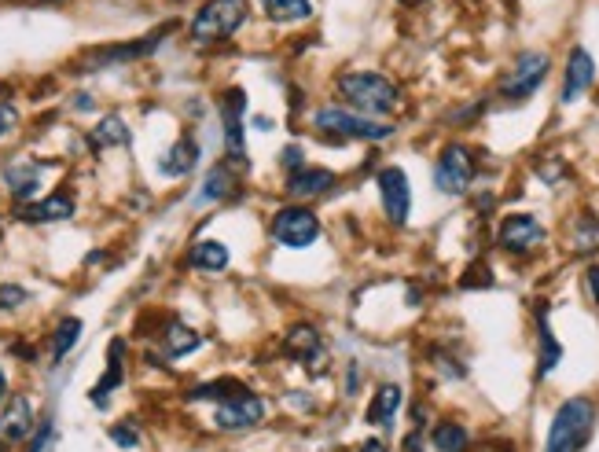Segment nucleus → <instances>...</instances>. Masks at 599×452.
<instances>
[{"label":"nucleus","mask_w":599,"mask_h":452,"mask_svg":"<svg viewBox=\"0 0 599 452\" xmlns=\"http://www.w3.org/2000/svg\"><path fill=\"white\" fill-rule=\"evenodd\" d=\"M78 339H81V320L67 317L56 328V335H52V357H56V361H63V357H67V353L78 346Z\"/></svg>","instance_id":"c85d7f7f"},{"label":"nucleus","mask_w":599,"mask_h":452,"mask_svg":"<svg viewBox=\"0 0 599 452\" xmlns=\"http://www.w3.org/2000/svg\"><path fill=\"white\" fill-rule=\"evenodd\" d=\"M537 328H541V364H537V372L548 375L555 364L563 361V346L555 342L552 328H548V317H544V309H537Z\"/></svg>","instance_id":"a878e982"},{"label":"nucleus","mask_w":599,"mask_h":452,"mask_svg":"<svg viewBox=\"0 0 599 452\" xmlns=\"http://www.w3.org/2000/svg\"><path fill=\"white\" fill-rule=\"evenodd\" d=\"M195 162H199V140H192V136H181L177 144L162 155V166L159 170L166 173V177H188V173L195 170Z\"/></svg>","instance_id":"f3484780"},{"label":"nucleus","mask_w":599,"mask_h":452,"mask_svg":"<svg viewBox=\"0 0 599 452\" xmlns=\"http://www.w3.org/2000/svg\"><path fill=\"white\" fill-rule=\"evenodd\" d=\"M401 452H423V434H419V430H412V434L401 441Z\"/></svg>","instance_id":"f704fd0d"},{"label":"nucleus","mask_w":599,"mask_h":452,"mask_svg":"<svg viewBox=\"0 0 599 452\" xmlns=\"http://www.w3.org/2000/svg\"><path fill=\"white\" fill-rule=\"evenodd\" d=\"M280 162H283V166H287V170H302V147H298V144H291V147H287V151H283V155H280Z\"/></svg>","instance_id":"72a5a7b5"},{"label":"nucleus","mask_w":599,"mask_h":452,"mask_svg":"<svg viewBox=\"0 0 599 452\" xmlns=\"http://www.w3.org/2000/svg\"><path fill=\"white\" fill-rule=\"evenodd\" d=\"M89 144L96 147V151H103V147H122V144H129V129H125V122L118 118V114H107V118L92 129Z\"/></svg>","instance_id":"5701e85b"},{"label":"nucleus","mask_w":599,"mask_h":452,"mask_svg":"<svg viewBox=\"0 0 599 452\" xmlns=\"http://www.w3.org/2000/svg\"><path fill=\"white\" fill-rule=\"evenodd\" d=\"M19 217H23L26 225H52V221H67V217H74V199H70L67 192H56V195H48V199H41V203H34V206H23Z\"/></svg>","instance_id":"dca6fc26"},{"label":"nucleus","mask_w":599,"mask_h":452,"mask_svg":"<svg viewBox=\"0 0 599 452\" xmlns=\"http://www.w3.org/2000/svg\"><path fill=\"white\" fill-rule=\"evenodd\" d=\"M475 181V159L464 144H449L438 155V166H434V184L438 192L445 195H464Z\"/></svg>","instance_id":"0eeeda50"},{"label":"nucleus","mask_w":599,"mask_h":452,"mask_svg":"<svg viewBox=\"0 0 599 452\" xmlns=\"http://www.w3.org/2000/svg\"><path fill=\"white\" fill-rule=\"evenodd\" d=\"M283 353L291 361H302L309 372H324L328 368V346H324V335H320L313 324H294L287 335H283Z\"/></svg>","instance_id":"9d476101"},{"label":"nucleus","mask_w":599,"mask_h":452,"mask_svg":"<svg viewBox=\"0 0 599 452\" xmlns=\"http://www.w3.org/2000/svg\"><path fill=\"white\" fill-rule=\"evenodd\" d=\"M335 85H339L342 100L350 103L353 111H361L364 118L390 114L401 107V92H397L394 81L383 78V74H372V70H350V74H342Z\"/></svg>","instance_id":"f03ea898"},{"label":"nucleus","mask_w":599,"mask_h":452,"mask_svg":"<svg viewBox=\"0 0 599 452\" xmlns=\"http://www.w3.org/2000/svg\"><path fill=\"white\" fill-rule=\"evenodd\" d=\"M592 430H596V405L588 397H566L563 405L555 408L544 452H581L592 438Z\"/></svg>","instance_id":"f257e3e1"},{"label":"nucleus","mask_w":599,"mask_h":452,"mask_svg":"<svg viewBox=\"0 0 599 452\" xmlns=\"http://www.w3.org/2000/svg\"><path fill=\"white\" fill-rule=\"evenodd\" d=\"M588 291H592V298H596V306H599V265L588 269Z\"/></svg>","instance_id":"c9c22d12"},{"label":"nucleus","mask_w":599,"mask_h":452,"mask_svg":"<svg viewBox=\"0 0 599 452\" xmlns=\"http://www.w3.org/2000/svg\"><path fill=\"white\" fill-rule=\"evenodd\" d=\"M236 192V177H232V166H217L210 170V177L203 181V195H199V203H214V199H228V195Z\"/></svg>","instance_id":"393cba45"},{"label":"nucleus","mask_w":599,"mask_h":452,"mask_svg":"<svg viewBox=\"0 0 599 452\" xmlns=\"http://www.w3.org/2000/svg\"><path fill=\"white\" fill-rule=\"evenodd\" d=\"M111 441L114 445H122V449H133V445H140V430L133 427V423H118V427H111Z\"/></svg>","instance_id":"7c9ffc66"},{"label":"nucleus","mask_w":599,"mask_h":452,"mask_svg":"<svg viewBox=\"0 0 599 452\" xmlns=\"http://www.w3.org/2000/svg\"><path fill=\"white\" fill-rule=\"evenodd\" d=\"M4 394H8V379H4V372H0V401H4Z\"/></svg>","instance_id":"4c0bfd02"},{"label":"nucleus","mask_w":599,"mask_h":452,"mask_svg":"<svg viewBox=\"0 0 599 452\" xmlns=\"http://www.w3.org/2000/svg\"><path fill=\"white\" fill-rule=\"evenodd\" d=\"M430 445L438 452H464L467 430L460 427V423H453V419H445V423H438V427L430 430Z\"/></svg>","instance_id":"b1692460"},{"label":"nucleus","mask_w":599,"mask_h":452,"mask_svg":"<svg viewBox=\"0 0 599 452\" xmlns=\"http://www.w3.org/2000/svg\"><path fill=\"white\" fill-rule=\"evenodd\" d=\"M243 111H247V96H243V89H228L225 96H221V125H225L228 166H236V170L247 166V147H243Z\"/></svg>","instance_id":"1a4fd4ad"},{"label":"nucleus","mask_w":599,"mask_h":452,"mask_svg":"<svg viewBox=\"0 0 599 452\" xmlns=\"http://www.w3.org/2000/svg\"><path fill=\"white\" fill-rule=\"evenodd\" d=\"M261 4H265L269 19H276V23H298V19L313 15L309 0H261Z\"/></svg>","instance_id":"cd10ccee"},{"label":"nucleus","mask_w":599,"mask_h":452,"mask_svg":"<svg viewBox=\"0 0 599 452\" xmlns=\"http://www.w3.org/2000/svg\"><path fill=\"white\" fill-rule=\"evenodd\" d=\"M596 81V59L588 56L585 48H574L566 59V78H563V103H577V96H585Z\"/></svg>","instance_id":"4468645a"},{"label":"nucleus","mask_w":599,"mask_h":452,"mask_svg":"<svg viewBox=\"0 0 599 452\" xmlns=\"http://www.w3.org/2000/svg\"><path fill=\"white\" fill-rule=\"evenodd\" d=\"M247 386L236 383V379H217V383H203L188 390V401H228V397L243 394Z\"/></svg>","instance_id":"bb28decb"},{"label":"nucleus","mask_w":599,"mask_h":452,"mask_svg":"<svg viewBox=\"0 0 599 452\" xmlns=\"http://www.w3.org/2000/svg\"><path fill=\"white\" fill-rule=\"evenodd\" d=\"M228 261H232V254H228V247L221 239H203V243H195L192 250V265L203 272H221Z\"/></svg>","instance_id":"4be33fe9"},{"label":"nucleus","mask_w":599,"mask_h":452,"mask_svg":"<svg viewBox=\"0 0 599 452\" xmlns=\"http://www.w3.org/2000/svg\"><path fill=\"white\" fill-rule=\"evenodd\" d=\"M401 386L397 383H386V386H379V390H375L372 394V405H368V412H364V416H368V423H372V427H390V423H394V416H397V408H401Z\"/></svg>","instance_id":"a211bd4d"},{"label":"nucleus","mask_w":599,"mask_h":452,"mask_svg":"<svg viewBox=\"0 0 599 452\" xmlns=\"http://www.w3.org/2000/svg\"><path fill=\"white\" fill-rule=\"evenodd\" d=\"M199 346H203V335L192 331L188 324H181V320H170L166 331H162V353H166V357H188V353H195Z\"/></svg>","instance_id":"6ab92c4d"},{"label":"nucleus","mask_w":599,"mask_h":452,"mask_svg":"<svg viewBox=\"0 0 599 452\" xmlns=\"http://www.w3.org/2000/svg\"><path fill=\"white\" fill-rule=\"evenodd\" d=\"M379 195H383L386 217H390L394 225H405L408 210H412V188H408L405 170H397V166H386V170L379 173Z\"/></svg>","instance_id":"ddd939ff"},{"label":"nucleus","mask_w":599,"mask_h":452,"mask_svg":"<svg viewBox=\"0 0 599 452\" xmlns=\"http://www.w3.org/2000/svg\"><path fill=\"white\" fill-rule=\"evenodd\" d=\"M313 125H317L324 136H339V140H390L394 136V125L375 122V118H364V114L342 111V107H324V111L313 114Z\"/></svg>","instance_id":"20e7f679"},{"label":"nucleus","mask_w":599,"mask_h":452,"mask_svg":"<svg viewBox=\"0 0 599 452\" xmlns=\"http://www.w3.org/2000/svg\"><path fill=\"white\" fill-rule=\"evenodd\" d=\"M401 4H408V8H416V4H423V0H401Z\"/></svg>","instance_id":"58836bf2"},{"label":"nucleus","mask_w":599,"mask_h":452,"mask_svg":"<svg viewBox=\"0 0 599 452\" xmlns=\"http://www.w3.org/2000/svg\"><path fill=\"white\" fill-rule=\"evenodd\" d=\"M52 445V419H41L37 434H30V452H48Z\"/></svg>","instance_id":"2f4dec72"},{"label":"nucleus","mask_w":599,"mask_h":452,"mask_svg":"<svg viewBox=\"0 0 599 452\" xmlns=\"http://www.w3.org/2000/svg\"><path fill=\"white\" fill-rule=\"evenodd\" d=\"M30 302V291L19 283H0V309H19Z\"/></svg>","instance_id":"c756f323"},{"label":"nucleus","mask_w":599,"mask_h":452,"mask_svg":"<svg viewBox=\"0 0 599 452\" xmlns=\"http://www.w3.org/2000/svg\"><path fill=\"white\" fill-rule=\"evenodd\" d=\"M122 353H125V342H122V339H114V342H111V361H107V372H103L100 383L92 386V405H96V408L107 405V397H111V390H114L118 383H122V375H125Z\"/></svg>","instance_id":"aec40b11"},{"label":"nucleus","mask_w":599,"mask_h":452,"mask_svg":"<svg viewBox=\"0 0 599 452\" xmlns=\"http://www.w3.org/2000/svg\"><path fill=\"white\" fill-rule=\"evenodd\" d=\"M357 452H386V445H383L379 438H372V441H364V445H361Z\"/></svg>","instance_id":"e433bc0d"},{"label":"nucleus","mask_w":599,"mask_h":452,"mask_svg":"<svg viewBox=\"0 0 599 452\" xmlns=\"http://www.w3.org/2000/svg\"><path fill=\"white\" fill-rule=\"evenodd\" d=\"M19 125V111H15L12 103H0V136H8Z\"/></svg>","instance_id":"473e14b6"},{"label":"nucleus","mask_w":599,"mask_h":452,"mask_svg":"<svg viewBox=\"0 0 599 452\" xmlns=\"http://www.w3.org/2000/svg\"><path fill=\"white\" fill-rule=\"evenodd\" d=\"M34 434V408L26 397H12L0 412V452H12Z\"/></svg>","instance_id":"f8f14e48"},{"label":"nucleus","mask_w":599,"mask_h":452,"mask_svg":"<svg viewBox=\"0 0 599 452\" xmlns=\"http://www.w3.org/2000/svg\"><path fill=\"white\" fill-rule=\"evenodd\" d=\"M265 419V401H261L254 390H243V394L228 397V401H217V430L225 434H239V430H254Z\"/></svg>","instance_id":"6e6552de"},{"label":"nucleus","mask_w":599,"mask_h":452,"mask_svg":"<svg viewBox=\"0 0 599 452\" xmlns=\"http://www.w3.org/2000/svg\"><path fill=\"white\" fill-rule=\"evenodd\" d=\"M497 239L508 254H530L533 247L544 243V225L533 214H508L500 221Z\"/></svg>","instance_id":"9b49d317"},{"label":"nucleus","mask_w":599,"mask_h":452,"mask_svg":"<svg viewBox=\"0 0 599 452\" xmlns=\"http://www.w3.org/2000/svg\"><path fill=\"white\" fill-rule=\"evenodd\" d=\"M331 188H335V173L320 170V166H302V170H294L287 177L283 192L291 195V199H317V195L331 192Z\"/></svg>","instance_id":"2eb2a0df"},{"label":"nucleus","mask_w":599,"mask_h":452,"mask_svg":"<svg viewBox=\"0 0 599 452\" xmlns=\"http://www.w3.org/2000/svg\"><path fill=\"white\" fill-rule=\"evenodd\" d=\"M548 67H552V59L544 56V52H522L511 70L500 78V96L511 103H522L526 96L541 89V81L548 78Z\"/></svg>","instance_id":"423d86ee"},{"label":"nucleus","mask_w":599,"mask_h":452,"mask_svg":"<svg viewBox=\"0 0 599 452\" xmlns=\"http://www.w3.org/2000/svg\"><path fill=\"white\" fill-rule=\"evenodd\" d=\"M4 181H8V188H12L15 199H30V195L41 188V166H37V162L19 159L4 170Z\"/></svg>","instance_id":"412c9836"},{"label":"nucleus","mask_w":599,"mask_h":452,"mask_svg":"<svg viewBox=\"0 0 599 452\" xmlns=\"http://www.w3.org/2000/svg\"><path fill=\"white\" fill-rule=\"evenodd\" d=\"M250 0H206L199 15L192 19L195 45H221L247 23Z\"/></svg>","instance_id":"7ed1b4c3"},{"label":"nucleus","mask_w":599,"mask_h":452,"mask_svg":"<svg viewBox=\"0 0 599 452\" xmlns=\"http://www.w3.org/2000/svg\"><path fill=\"white\" fill-rule=\"evenodd\" d=\"M272 239L287 250H306L320 239V217L306 206H283L272 214Z\"/></svg>","instance_id":"39448f33"}]
</instances>
